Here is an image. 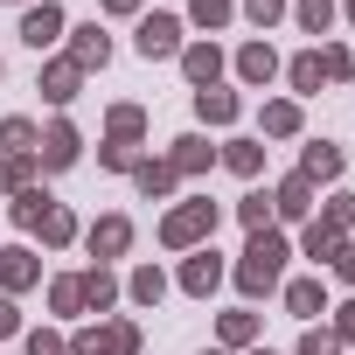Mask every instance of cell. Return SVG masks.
<instances>
[{
  "mask_svg": "<svg viewBox=\"0 0 355 355\" xmlns=\"http://www.w3.org/2000/svg\"><path fill=\"white\" fill-rule=\"evenodd\" d=\"M286 258H293V244H286V230H251V244H244V258H237V293L244 300H265V293H279L286 286Z\"/></svg>",
  "mask_w": 355,
  "mask_h": 355,
  "instance_id": "1",
  "label": "cell"
},
{
  "mask_svg": "<svg viewBox=\"0 0 355 355\" xmlns=\"http://www.w3.org/2000/svg\"><path fill=\"white\" fill-rule=\"evenodd\" d=\"M216 223H223V209H216L209 196H182V202L160 216V244H167V251H202V244L216 237Z\"/></svg>",
  "mask_w": 355,
  "mask_h": 355,
  "instance_id": "2",
  "label": "cell"
},
{
  "mask_svg": "<svg viewBox=\"0 0 355 355\" xmlns=\"http://www.w3.org/2000/svg\"><path fill=\"white\" fill-rule=\"evenodd\" d=\"M70 355H139V327L132 320H98L70 341Z\"/></svg>",
  "mask_w": 355,
  "mask_h": 355,
  "instance_id": "3",
  "label": "cell"
},
{
  "mask_svg": "<svg viewBox=\"0 0 355 355\" xmlns=\"http://www.w3.org/2000/svg\"><path fill=\"white\" fill-rule=\"evenodd\" d=\"M77 153H84V139H77V125H70V119H56V125L35 139V167H42V174H63V167H77Z\"/></svg>",
  "mask_w": 355,
  "mask_h": 355,
  "instance_id": "4",
  "label": "cell"
},
{
  "mask_svg": "<svg viewBox=\"0 0 355 355\" xmlns=\"http://www.w3.org/2000/svg\"><path fill=\"white\" fill-rule=\"evenodd\" d=\"M132 49H139L146 63H160V56H182V21H174V15H139V35H132Z\"/></svg>",
  "mask_w": 355,
  "mask_h": 355,
  "instance_id": "5",
  "label": "cell"
},
{
  "mask_svg": "<svg viewBox=\"0 0 355 355\" xmlns=\"http://www.w3.org/2000/svg\"><path fill=\"white\" fill-rule=\"evenodd\" d=\"M63 35H70V21H63V8H56V0H35V8L21 15V42H28L35 56H42V49H56Z\"/></svg>",
  "mask_w": 355,
  "mask_h": 355,
  "instance_id": "6",
  "label": "cell"
},
{
  "mask_svg": "<svg viewBox=\"0 0 355 355\" xmlns=\"http://www.w3.org/2000/svg\"><path fill=\"white\" fill-rule=\"evenodd\" d=\"M230 70H237V84H251V91H265L272 77H279V49L258 35V42H244L237 56H230Z\"/></svg>",
  "mask_w": 355,
  "mask_h": 355,
  "instance_id": "7",
  "label": "cell"
},
{
  "mask_svg": "<svg viewBox=\"0 0 355 355\" xmlns=\"http://www.w3.org/2000/svg\"><path fill=\"white\" fill-rule=\"evenodd\" d=\"M216 286H223V258H216V244L189 251V258H182V293H189V300H209Z\"/></svg>",
  "mask_w": 355,
  "mask_h": 355,
  "instance_id": "8",
  "label": "cell"
},
{
  "mask_svg": "<svg viewBox=\"0 0 355 355\" xmlns=\"http://www.w3.org/2000/svg\"><path fill=\"white\" fill-rule=\"evenodd\" d=\"M28 286H42V258L28 251V244H8V251H0V293H28Z\"/></svg>",
  "mask_w": 355,
  "mask_h": 355,
  "instance_id": "9",
  "label": "cell"
},
{
  "mask_svg": "<svg viewBox=\"0 0 355 355\" xmlns=\"http://www.w3.org/2000/svg\"><path fill=\"white\" fill-rule=\"evenodd\" d=\"M70 63L91 77V70H105L112 63V35L98 28V21H84V28H70Z\"/></svg>",
  "mask_w": 355,
  "mask_h": 355,
  "instance_id": "10",
  "label": "cell"
},
{
  "mask_svg": "<svg viewBox=\"0 0 355 355\" xmlns=\"http://www.w3.org/2000/svg\"><path fill=\"white\" fill-rule=\"evenodd\" d=\"M223 63H230V56H223L216 42H182V77H189L196 91H209V84L223 77Z\"/></svg>",
  "mask_w": 355,
  "mask_h": 355,
  "instance_id": "11",
  "label": "cell"
},
{
  "mask_svg": "<svg viewBox=\"0 0 355 355\" xmlns=\"http://www.w3.org/2000/svg\"><path fill=\"white\" fill-rule=\"evenodd\" d=\"M35 91H42L49 105H70V98L84 91V70H77L70 56H49V63H42V77H35Z\"/></svg>",
  "mask_w": 355,
  "mask_h": 355,
  "instance_id": "12",
  "label": "cell"
},
{
  "mask_svg": "<svg viewBox=\"0 0 355 355\" xmlns=\"http://www.w3.org/2000/svg\"><path fill=\"white\" fill-rule=\"evenodd\" d=\"M84 244H91V258H125L132 251V216H98L84 230Z\"/></svg>",
  "mask_w": 355,
  "mask_h": 355,
  "instance_id": "13",
  "label": "cell"
},
{
  "mask_svg": "<svg viewBox=\"0 0 355 355\" xmlns=\"http://www.w3.org/2000/svg\"><path fill=\"white\" fill-rule=\"evenodd\" d=\"M341 167H348V153L334 146V139H306V153H300V174L320 189V182H341Z\"/></svg>",
  "mask_w": 355,
  "mask_h": 355,
  "instance_id": "14",
  "label": "cell"
},
{
  "mask_svg": "<svg viewBox=\"0 0 355 355\" xmlns=\"http://www.w3.org/2000/svg\"><path fill=\"white\" fill-rule=\"evenodd\" d=\"M313 209V182H306V174H286V182L272 189V223H300Z\"/></svg>",
  "mask_w": 355,
  "mask_h": 355,
  "instance_id": "15",
  "label": "cell"
},
{
  "mask_svg": "<svg viewBox=\"0 0 355 355\" xmlns=\"http://www.w3.org/2000/svg\"><path fill=\"white\" fill-rule=\"evenodd\" d=\"M279 293H286V313L293 320H320L327 313V279H286Z\"/></svg>",
  "mask_w": 355,
  "mask_h": 355,
  "instance_id": "16",
  "label": "cell"
},
{
  "mask_svg": "<svg viewBox=\"0 0 355 355\" xmlns=\"http://www.w3.org/2000/svg\"><path fill=\"white\" fill-rule=\"evenodd\" d=\"M167 167H174V174H209V167H216V146H209L202 132H182L174 153H167Z\"/></svg>",
  "mask_w": 355,
  "mask_h": 355,
  "instance_id": "17",
  "label": "cell"
},
{
  "mask_svg": "<svg viewBox=\"0 0 355 355\" xmlns=\"http://www.w3.org/2000/svg\"><path fill=\"white\" fill-rule=\"evenodd\" d=\"M216 160H223L230 174H244V182H258V174H265V139H223Z\"/></svg>",
  "mask_w": 355,
  "mask_h": 355,
  "instance_id": "18",
  "label": "cell"
},
{
  "mask_svg": "<svg viewBox=\"0 0 355 355\" xmlns=\"http://www.w3.org/2000/svg\"><path fill=\"white\" fill-rule=\"evenodd\" d=\"M237 112H244V98H237V91H223V84L196 91V119H202V125H237Z\"/></svg>",
  "mask_w": 355,
  "mask_h": 355,
  "instance_id": "19",
  "label": "cell"
},
{
  "mask_svg": "<svg viewBox=\"0 0 355 355\" xmlns=\"http://www.w3.org/2000/svg\"><path fill=\"white\" fill-rule=\"evenodd\" d=\"M258 125H265V139H293V132L306 125V119H300V98H265Z\"/></svg>",
  "mask_w": 355,
  "mask_h": 355,
  "instance_id": "20",
  "label": "cell"
},
{
  "mask_svg": "<svg viewBox=\"0 0 355 355\" xmlns=\"http://www.w3.org/2000/svg\"><path fill=\"white\" fill-rule=\"evenodd\" d=\"M77 279H84V313H112V306H119V293H125L105 265H91V272H77Z\"/></svg>",
  "mask_w": 355,
  "mask_h": 355,
  "instance_id": "21",
  "label": "cell"
},
{
  "mask_svg": "<svg viewBox=\"0 0 355 355\" xmlns=\"http://www.w3.org/2000/svg\"><path fill=\"white\" fill-rule=\"evenodd\" d=\"M216 348H230V355H237V348H258V313H251V306L223 313V320H216Z\"/></svg>",
  "mask_w": 355,
  "mask_h": 355,
  "instance_id": "22",
  "label": "cell"
},
{
  "mask_svg": "<svg viewBox=\"0 0 355 355\" xmlns=\"http://www.w3.org/2000/svg\"><path fill=\"white\" fill-rule=\"evenodd\" d=\"M174 182H182V174H174L167 160H146V153H139V167H132V189H139L146 202H160V196H174Z\"/></svg>",
  "mask_w": 355,
  "mask_h": 355,
  "instance_id": "23",
  "label": "cell"
},
{
  "mask_svg": "<svg viewBox=\"0 0 355 355\" xmlns=\"http://www.w3.org/2000/svg\"><path fill=\"white\" fill-rule=\"evenodd\" d=\"M49 209H56V196L28 182V189H15V209H8V216H15V230H35V223H42Z\"/></svg>",
  "mask_w": 355,
  "mask_h": 355,
  "instance_id": "24",
  "label": "cell"
},
{
  "mask_svg": "<svg viewBox=\"0 0 355 355\" xmlns=\"http://www.w3.org/2000/svg\"><path fill=\"white\" fill-rule=\"evenodd\" d=\"M125 300H132V306H160V300H167V272H160V265H139V272L125 279Z\"/></svg>",
  "mask_w": 355,
  "mask_h": 355,
  "instance_id": "25",
  "label": "cell"
},
{
  "mask_svg": "<svg viewBox=\"0 0 355 355\" xmlns=\"http://www.w3.org/2000/svg\"><path fill=\"white\" fill-rule=\"evenodd\" d=\"M293 21H300L306 35H327V28L341 21V0H293Z\"/></svg>",
  "mask_w": 355,
  "mask_h": 355,
  "instance_id": "26",
  "label": "cell"
},
{
  "mask_svg": "<svg viewBox=\"0 0 355 355\" xmlns=\"http://www.w3.org/2000/svg\"><path fill=\"white\" fill-rule=\"evenodd\" d=\"M286 84H293V91H300V98H313V91H320V84H327V77H320V49H300V56H293V63H286Z\"/></svg>",
  "mask_w": 355,
  "mask_h": 355,
  "instance_id": "27",
  "label": "cell"
},
{
  "mask_svg": "<svg viewBox=\"0 0 355 355\" xmlns=\"http://www.w3.org/2000/svg\"><path fill=\"white\" fill-rule=\"evenodd\" d=\"M300 251H306V258H313V265H334V251H341V230H334V223H320V216H313V223H306V237H300Z\"/></svg>",
  "mask_w": 355,
  "mask_h": 355,
  "instance_id": "28",
  "label": "cell"
},
{
  "mask_svg": "<svg viewBox=\"0 0 355 355\" xmlns=\"http://www.w3.org/2000/svg\"><path fill=\"white\" fill-rule=\"evenodd\" d=\"M105 132H112V139H125V146H139V139H146V112H139V105H112Z\"/></svg>",
  "mask_w": 355,
  "mask_h": 355,
  "instance_id": "29",
  "label": "cell"
},
{
  "mask_svg": "<svg viewBox=\"0 0 355 355\" xmlns=\"http://www.w3.org/2000/svg\"><path fill=\"white\" fill-rule=\"evenodd\" d=\"M189 21L216 35V28H230V21H237V0H189Z\"/></svg>",
  "mask_w": 355,
  "mask_h": 355,
  "instance_id": "30",
  "label": "cell"
},
{
  "mask_svg": "<svg viewBox=\"0 0 355 355\" xmlns=\"http://www.w3.org/2000/svg\"><path fill=\"white\" fill-rule=\"evenodd\" d=\"M35 139H42L35 119H0V153H35Z\"/></svg>",
  "mask_w": 355,
  "mask_h": 355,
  "instance_id": "31",
  "label": "cell"
},
{
  "mask_svg": "<svg viewBox=\"0 0 355 355\" xmlns=\"http://www.w3.org/2000/svg\"><path fill=\"white\" fill-rule=\"evenodd\" d=\"M35 230H42V244H49V251H63V244H77V216H70L63 202H56V209H49V216H42Z\"/></svg>",
  "mask_w": 355,
  "mask_h": 355,
  "instance_id": "32",
  "label": "cell"
},
{
  "mask_svg": "<svg viewBox=\"0 0 355 355\" xmlns=\"http://www.w3.org/2000/svg\"><path fill=\"white\" fill-rule=\"evenodd\" d=\"M49 313H84V279H77V272L49 279Z\"/></svg>",
  "mask_w": 355,
  "mask_h": 355,
  "instance_id": "33",
  "label": "cell"
},
{
  "mask_svg": "<svg viewBox=\"0 0 355 355\" xmlns=\"http://www.w3.org/2000/svg\"><path fill=\"white\" fill-rule=\"evenodd\" d=\"M237 223H244V230H272V189H251V196L237 202Z\"/></svg>",
  "mask_w": 355,
  "mask_h": 355,
  "instance_id": "34",
  "label": "cell"
},
{
  "mask_svg": "<svg viewBox=\"0 0 355 355\" xmlns=\"http://www.w3.org/2000/svg\"><path fill=\"white\" fill-rule=\"evenodd\" d=\"M237 15H244V21H258V28H272V21H286V15H293V0H237Z\"/></svg>",
  "mask_w": 355,
  "mask_h": 355,
  "instance_id": "35",
  "label": "cell"
},
{
  "mask_svg": "<svg viewBox=\"0 0 355 355\" xmlns=\"http://www.w3.org/2000/svg\"><path fill=\"white\" fill-rule=\"evenodd\" d=\"M320 77H327V84H348V77H355V56H348L341 42H327V49H320Z\"/></svg>",
  "mask_w": 355,
  "mask_h": 355,
  "instance_id": "36",
  "label": "cell"
},
{
  "mask_svg": "<svg viewBox=\"0 0 355 355\" xmlns=\"http://www.w3.org/2000/svg\"><path fill=\"white\" fill-rule=\"evenodd\" d=\"M98 167H112V174H132V167H139V146H125V139H105V146H98Z\"/></svg>",
  "mask_w": 355,
  "mask_h": 355,
  "instance_id": "37",
  "label": "cell"
},
{
  "mask_svg": "<svg viewBox=\"0 0 355 355\" xmlns=\"http://www.w3.org/2000/svg\"><path fill=\"white\" fill-rule=\"evenodd\" d=\"M320 223H334L341 237H355V196H327V209H320Z\"/></svg>",
  "mask_w": 355,
  "mask_h": 355,
  "instance_id": "38",
  "label": "cell"
},
{
  "mask_svg": "<svg viewBox=\"0 0 355 355\" xmlns=\"http://www.w3.org/2000/svg\"><path fill=\"white\" fill-rule=\"evenodd\" d=\"M300 355H341V334L320 320V327H306V334H300Z\"/></svg>",
  "mask_w": 355,
  "mask_h": 355,
  "instance_id": "39",
  "label": "cell"
},
{
  "mask_svg": "<svg viewBox=\"0 0 355 355\" xmlns=\"http://www.w3.org/2000/svg\"><path fill=\"white\" fill-rule=\"evenodd\" d=\"M21 355H70V341L49 334V327H28V334H21Z\"/></svg>",
  "mask_w": 355,
  "mask_h": 355,
  "instance_id": "40",
  "label": "cell"
},
{
  "mask_svg": "<svg viewBox=\"0 0 355 355\" xmlns=\"http://www.w3.org/2000/svg\"><path fill=\"white\" fill-rule=\"evenodd\" d=\"M334 279L355 286V237H341V251H334Z\"/></svg>",
  "mask_w": 355,
  "mask_h": 355,
  "instance_id": "41",
  "label": "cell"
},
{
  "mask_svg": "<svg viewBox=\"0 0 355 355\" xmlns=\"http://www.w3.org/2000/svg\"><path fill=\"white\" fill-rule=\"evenodd\" d=\"M327 327H334V334H341V341H355V300H341V306H334V320H327Z\"/></svg>",
  "mask_w": 355,
  "mask_h": 355,
  "instance_id": "42",
  "label": "cell"
},
{
  "mask_svg": "<svg viewBox=\"0 0 355 355\" xmlns=\"http://www.w3.org/2000/svg\"><path fill=\"white\" fill-rule=\"evenodd\" d=\"M8 334H21V306H15L8 293H0V341H8Z\"/></svg>",
  "mask_w": 355,
  "mask_h": 355,
  "instance_id": "43",
  "label": "cell"
},
{
  "mask_svg": "<svg viewBox=\"0 0 355 355\" xmlns=\"http://www.w3.org/2000/svg\"><path fill=\"white\" fill-rule=\"evenodd\" d=\"M98 8H105L112 21H132V15H139V0H98Z\"/></svg>",
  "mask_w": 355,
  "mask_h": 355,
  "instance_id": "44",
  "label": "cell"
},
{
  "mask_svg": "<svg viewBox=\"0 0 355 355\" xmlns=\"http://www.w3.org/2000/svg\"><path fill=\"white\" fill-rule=\"evenodd\" d=\"M341 15H348V28H355V0H341Z\"/></svg>",
  "mask_w": 355,
  "mask_h": 355,
  "instance_id": "45",
  "label": "cell"
},
{
  "mask_svg": "<svg viewBox=\"0 0 355 355\" xmlns=\"http://www.w3.org/2000/svg\"><path fill=\"white\" fill-rule=\"evenodd\" d=\"M244 355H279V348H244Z\"/></svg>",
  "mask_w": 355,
  "mask_h": 355,
  "instance_id": "46",
  "label": "cell"
},
{
  "mask_svg": "<svg viewBox=\"0 0 355 355\" xmlns=\"http://www.w3.org/2000/svg\"><path fill=\"white\" fill-rule=\"evenodd\" d=\"M202 355H230V348H202Z\"/></svg>",
  "mask_w": 355,
  "mask_h": 355,
  "instance_id": "47",
  "label": "cell"
},
{
  "mask_svg": "<svg viewBox=\"0 0 355 355\" xmlns=\"http://www.w3.org/2000/svg\"><path fill=\"white\" fill-rule=\"evenodd\" d=\"M21 8H35V0H21Z\"/></svg>",
  "mask_w": 355,
  "mask_h": 355,
  "instance_id": "48",
  "label": "cell"
}]
</instances>
